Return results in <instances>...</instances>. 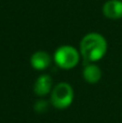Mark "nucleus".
<instances>
[{"mask_svg": "<svg viewBox=\"0 0 122 123\" xmlns=\"http://www.w3.org/2000/svg\"><path fill=\"white\" fill-rule=\"evenodd\" d=\"M47 108H48V103L45 102V100H39V102H37L36 105H35V110L39 113L44 112V111L47 110Z\"/></svg>", "mask_w": 122, "mask_h": 123, "instance_id": "nucleus-8", "label": "nucleus"}, {"mask_svg": "<svg viewBox=\"0 0 122 123\" xmlns=\"http://www.w3.org/2000/svg\"><path fill=\"white\" fill-rule=\"evenodd\" d=\"M80 55L88 63L102 60L107 52V41L98 32H89L80 42Z\"/></svg>", "mask_w": 122, "mask_h": 123, "instance_id": "nucleus-1", "label": "nucleus"}, {"mask_svg": "<svg viewBox=\"0 0 122 123\" xmlns=\"http://www.w3.org/2000/svg\"><path fill=\"white\" fill-rule=\"evenodd\" d=\"M103 72L102 69L95 63H88V65L84 67L82 71V77L84 81L90 84H95L102 79Z\"/></svg>", "mask_w": 122, "mask_h": 123, "instance_id": "nucleus-7", "label": "nucleus"}, {"mask_svg": "<svg viewBox=\"0 0 122 123\" xmlns=\"http://www.w3.org/2000/svg\"><path fill=\"white\" fill-rule=\"evenodd\" d=\"M52 89H53V80H52L51 76L47 74H43L38 77L34 84V92L37 96H47L51 94Z\"/></svg>", "mask_w": 122, "mask_h": 123, "instance_id": "nucleus-4", "label": "nucleus"}, {"mask_svg": "<svg viewBox=\"0 0 122 123\" xmlns=\"http://www.w3.org/2000/svg\"><path fill=\"white\" fill-rule=\"evenodd\" d=\"M103 14L108 19H120L122 17V0H107L103 6Z\"/></svg>", "mask_w": 122, "mask_h": 123, "instance_id": "nucleus-6", "label": "nucleus"}, {"mask_svg": "<svg viewBox=\"0 0 122 123\" xmlns=\"http://www.w3.org/2000/svg\"><path fill=\"white\" fill-rule=\"evenodd\" d=\"M52 57L47 51H36L30 56V66L38 71H42L50 67Z\"/></svg>", "mask_w": 122, "mask_h": 123, "instance_id": "nucleus-5", "label": "nucleus"}, {"mask_svg": "<svg viewBox=\"0 0 122 123\" xmlns=\"http://www.w3.org/2000/svg\"><path fill=\"white\" fill-rule=\"evenodd\" d=\"M80 52L73 45H61L54 52V63L65 70L73 69L80 61Z\"/></svg>", "mask_w": 122, "mask_h": 123, "instance_id": "nucleus-3", "label": "nucleus"}, {"mask_svg": "<svg viewBox=\"0 0 122 123\" xmlns=\"http://www.w3.org/2000/svg\"><path fill=\"white\" fill-rule=\"evenodd\" d=\"M73 89L69 83L61 82L53 86L50 94V102L56 109H66L73 102Z\"/></svg>", "mask_w": 122, "mask_h": 123, "instance_id": "nucleus-2", "label": "nucleus"}]
</instances>
